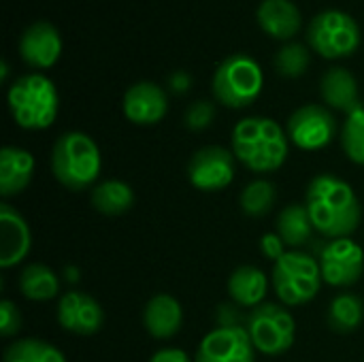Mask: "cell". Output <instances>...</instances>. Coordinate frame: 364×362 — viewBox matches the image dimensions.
Listing matches in <instances>:
<instances>
[{
  "label": "cell",
  "instance_id": "7",
  "mask_svg": "<svg viewBox=\"0 0 364 362\" xmlns=\"http://www.w3.org/2000/svg\"><path fill=\"white\" fill-rule=\"evenodd\" d=\"M245 331L256 352L264 356H282L294 346L296 322L286 307L277 303H262L247 314Z\"/></svg>",
  "mask_w": 364,
  "mask_h": 362
},
{
  "label": "cell",
  "instance_id": "2",
  "mask_svg": "<svg viewBox=\"0 0 364 362\" xmlns=\"http://www.w3.org/2000/svg\"><path fill=\"white\" fill-rule=\"evenodd\" d=\"M288 149V132L269 117H245L232 130V154L254 173L277 171L286 162Z\"/></svg>",
  "mask_w": 364,
  "mask_h": 362
},
{
  "label": "cell",
  "instance_id": "9",
  "mask_svg": "<svg viewBox=\"0 0 364 362\" xmlns=\"http://www.w3.org/2000/svg\"><path fill=\"white\" fill-rule=\"evenodd\" d=\"M286 132L296 147L305 151H318L333 143L339 132V124L326 107L305 105L288 117Z\"/></svg>",
  "mask_w": 364,
  "mask_h": 362
},
{
  "label": "cell",
  "instance_id": "17",
  "mask_svg": "<svg viewBox=\"0 0 364 362\" xmlns=\"http://www.w3.org/2000/svg\"><path fill=\"white\" fill-rule=\"evenodd\" d=\"M34 177V156L28 149L6 145L0 149V196L21 194Z\"/></svg>",
  "mask_w": 364,
  "mask_h": 362
},
{
  "label": "cell",
  "instance_id": "34",
  "mask_svg": "<svg viewBox=\"0 0 364 362\" xmlns=\"http://www.w3.org/2000/svg\"><path fill=\"white\" fill-rule=\"evenodd\" d=\"M168 85H171V90L173 92H177V94H181V92H186V90H190V85H192V77L188 75V73H173L171 77H168Z\"/></svg>",
  "mask_w": 364,
  "mask_h": 362
},
{
  "label": "cell",
  "instance_id": "8",
  "mask_svg": "<svg viewBox=\"0 0 364 362\" xmlns=\"http://www.w3.org/2000/svg\"><path fill=\"white\" fill-rule=\"evenodd\" d=\"M307 41L320 55L335 60L350 55L358 49L360 28L352 15L337 9H328L311 19Z\"/></svg>",
  "mask_w": 364,
  "mask_h": 362
},
{
  "label": "cell",
  "instance_id": "31",
  "mask_svg": "<svg viewBox=\"0 0 364 362\" xmlns=\"http://www.w3.org/2000/svg\"><path fill=\"white\" fill-rule=\"evenodd\" d=\"M21 329V314L17 305L9 299L0 301V335L2 337H15Z\"/></svg>",
  "mask_w": 364,
  "mask_h": 362
},
{
  "label": "cell",
  "instance_id": "25",
  "mask_svg": "<svg viewBox=\"0 0 364 362\" xmlns=\"http://www.w3.org/2000/svg\"><path fill=\"white\" fill-rule=\"evenodd\" d=\"M364 318L363 301L356 294H337L328 307V326L335 333H352L360 326Z\"/></svg>",
  "mask_w": 364,
  "mask_h": 362
},
{
  "label": "cell",
  "instance_id": "18",
  "mask_svg": "<svg viewBox=\"0 0 364 362\" xmlns=\"http://www.w3.org/2000/svg\"><path fill=\"white\" fill-rule=\"evenodd\" d=\"M143 324L154 339H171L181 331L183 309L171 294H156L143 309Z\"/></svg>",
  "mask_w": 364,
  "mask_h": 362
},
{
  "label": "cell",
  "instance_id": "20",
  "mask_svg": "<svg viewBox=\"0 0 364 362\" xmlns=\"http://www.w3.org/2000/svg\"><path fill=\"white\" fill-rule=\"evenodd\" d=\"M269 292V277L262 269L243 265L232 271L228 277V294L235 305L254 309L264 303V297Z\"/></svg>",
  "mask_w": 364,
  "mask_h": 362
},
{
  "label": "cell",
  "instance_id": "13",
  "mask_svg": "<svg viewBox=\"0 0 364 362\" xmlns=\"http://www.w3.org/2000/svg\"><path fill=\"white\" fill-rule=\"evenodd\" d=\"M58 324L75 335H94L105 324L102 305L87 292L70 290L58 303Z\"/></svg>",
  "mask_w": 364,
  "mask_h": 362
},
{
  "label": "cell",
  "instance_id": "29",
  "mask_svg": "<svg viewBox=\"0 0 364 362\" xmlns=\"http://www.w3.org/2000/svg\"><path fill=\"white\" fill-rule=\"evenodd\" d=\"M309 66V51L303 43H290L284 45L275 55V68L284 77H301Z\"/></svg>",
  "mask_w": 364,
  "mask_h": 362
},
{
  "label": "cell",
  "instance_id": "5",
  "mask_svg": "<svg viewBox=\"0 0 364 362\" xmlns=\"http://www.w3.org/2000/svg\"><path fill=\"white\" fill-rule=\"evenodd\" d=\"M320 262L305 252L288 250L277 262H273L271 284L279 301L288 307H301L314 301L322 288Z\"/></svg>",
  "mask_w": 364,
  "mask_h": 362
},
{
  "label": "cell",
  "instance_id": "32",
  "mask_svg": "<svg viewBox=\"0 0 364 362\" xmlns=\"http://www.w3.org/2000/svg\"><path fill=\"white\" fill-rule=\"evenodd\" d=\"M288 245L284 243V239L277 235V233H267V235H262V239H260V250H262V254L269 258V260H273V262H277L282 256H286V250Z\"/></svg>",
  "mask_w": 364,
  "mask_h": 362
},
{
  "label": "cell",
  "instance_id": "27",
  "mask_svg": "<svg viewBox=\"0 0 364 362\" xmlns=\"http://www.w3.org/2000/svg\"><path fill=\"white\" fill-rule=\"evenodd\" d=\"M2 362H66V358L43 339H19L4 350Z\"/></svg>",
  "mask_w": 364,
  "mask_h": 362
},
{
  "label": "cell",
  "instance_id": "23",
  "mask_svg": "<svg viewBox=\"0 0 364 362\" xmlns=\"http://www.w3.org/2000/svg\"><path fill=\"white\" fill-rule=\"evenodd\" d=\"M314 222L307 211V205L292 203L282 209L277 218V235L288 247H303L314 235Z\"/></svg>",
  "mask_w": 364,
  "mask_h": 362
},
{
  "label": "cell",
  "instance_id": "33",
  "mask_svg": "<svg viewBox=\"0 0 364 362\" xmlns=\"http://www.w3.org/2000/svg\"><path fill=\"white\" fill-rule=\"evenodd\" d=\"M149 362H194V358L179 348H162L149 358Z\"/></svg>",
  "mask_w": 364,
  "mask_h": 362
},
{
  "label": "cell",
  "instance_id": "10",
  "mask_svg": "<svg viewBox=\"0 0 364 362\" xmlns=\"http://www.w3.org/2000/svg\"><path fill=\"white\" fill-rule=\"evenodd\" d=\"M237 158L220 145L200 147L188 162V179L200 192H220L235 181Z\"/></svg>",
  "mask_w": 364,
  "mask_h": 362
},
{
  "label": "cell",
  "instance_id": "24",
  "mask_svg": "<svg viewBox=\"0 0 364 362\" xmlns=\"http://www.w3.org/2000/svg\"><path fill=\"white\" fill-rule=\"evenodd\" d=\"M19 292L28 301H51L60 292V280L47 265L32 262L19 275Z\"/></svg>",
  "mask_w": 364,
  "mask_h": 362
},
{
  "label": "cell",
  "instance_id": "16",
  "mask_svg": "<svg viewBox=\"0 0 364 362\" xmlns=\"http://www.w3.org/2000/svg\"><path fill=\"white\" fill-rule=\"evenodd\" d=\"M32 247V235L21 218L9 203L0 205V267L11 269L19 265Z\"/></svg>",
  "mask_w": 364,
  "mask_h": 362
},
{
  "label": "cell",
  "instance_id": "1",
  "mask_svg": "<svg viewBox=\"0 0 364 362\" xmlns=\"http://www.w3.org/2000/svg\"><path fill=\"white\" fill-rule=\"evenodd\" d=\"M305 205L314 228L328 239H343L360 226V201L352 186L337 175L322 173L311 179Z\"/></svg>",
  "mask_w": 364,
  "mask_h": 362
},
{
  "label": "cell",
  "instance_id": "30",
  "mask_svg": "<svg viewBox=\"0 0 364 362\" xmlns=\"http://www.w3.org/2000/svg\"><path fill=\"white\" fill-rule=\"evenodd\" d=\"M213 117H215V107L211 102H207V100H196V102H192L188 107L183 122H186V126L190 130L200 132V130H205V128L211 126Z\"/></svg>",
  "mask_w": 364,
  "mask_h": 362
},
{
  "label": "cell",
  "instance_id": "4",
  "mask_svg": "<svg viewBox=\"0 0 364 362\" xmlns=\"http://www.w3.org/2000/svg\"><path fill=\"white\" fill-rule=\"evenodd\" d=\"M60 107L58 90L45 75L32 73L15 79L9 87V109L17 126L45 130L55 122Z\"/></svg>",
  "mask_w": 364,
  "mask_h": 362
},
{
  "label": "cell",
  "instance_id": "15",
  "mask_svg": "<svg viewBox=\"0 0 364 362\" xmlns=\"http://www.w3.org/2000/svg\"><path fill=\"white\" fill-rule=\"evenodd\" d=\"M19 53L26 64L34 68H49L62 53V38L53 23L34 21L28 26L19 41Z\"/></svg>",
  "mask_w": 364,
  "mask_h": 362
},
{
  "label": "cell",
  "instance_id": "28",
  "mask_svg": "<svg viewBox=\"0 0 364 362\" xmlns=\"http://www.w3.org/2000/svg\"><path fill=\"white\" fill-rule=\"evenodd\" d=\"M341 147L354 164L364 166V107L348 115L341 128Z\"/></svg>",
  "mask_w": 364,
  "mask_h": 362
},
{
  "label": "cell",
  "instance_id": "14",
  "mask_svg": "<svg viewBox=\"0 0 364 362\" xmlns=\"http://www.w3.org/2000/svg\"><path fill=\"white\" fill-rule=\"evenodd\" d=\"M168 111V96L166 92L151 83L139 81L124 94V115L139 126L158 124Z\"/></svg>",
  "mask_w": 364,
  "mask_h": 362
},
{
  "label": "cell",
  "instance_id": "6",
  "mask_svg": "<svg viewBox=\"0 0 364 362\" xmlns=\"http://www.w3.org/2000/svg\"><path fill=\"white\" fill-rule=\"evenodd\" d=\"M264 75L260 64L243 53L226 58L213 75L215 98L230 109L250 107L262 92Z\"/></svg>",
  "mask_w": 364,
  "mask_h": 362
},
{
  "label": "cell",
  "instance_id": "21",
  "mask_svg": "<svg viewBox=\"0 0 364 362\" xmlns=\"http://www.w3.org/2000/svg\"><path fill=\"white\" fill-rule=\"evenodd\" d=\"M260 28L275 38H290L301 30V11L290 0H262L258 6Z\"/></svg>",
  "mask_w": 364,
  "mask_h": 362
},
{
  "label": "cell",
  "instance_id": "26",
  "mask_svg": "<svg viewBox=\"0 0 364 362\" xmlns=\"http://www.w3.org/2000/svg\"><path fill=\"white\" fill-rule=\"evenodd\" d=\"M275 201H277L275 183H271L269 179L250 181L239 196V205L243 213L250 218H264L267 213H271Z\"/></svg>",
  "mask_w": 364,
  "mask_h": 362
},
{
  "label": "cell",
  "instance_id": "22",
  "mask_svg": "<svg viewBox=\"0 0 364 362\" xmlns=\"http://www.w3.org/2000/svg\"><path fill=\"white\" fill-rule=\"evenodd\" d=\"M134 205V190L119 179H107L94 186L92 207L102 215H122Z\"/></svg>",
  "mask_w": 364,
  "mask_h": 362
},
{
  "label": "cell",
  "instance_id": "3",
  "mask_svg": "<svg viewBox=\"0 0 364 362\" xmlns=\"http://www.w3.org/2000/svg\"><path fill=\"white\" fill-rule=\"evenodd\" d=\"M53 177L70 192H81L96 183L102 171L98 145L85 132H64L51 149Z\"/></svg>",
  "mask_w": 364,
  "mask_h": 362
},
{
  "label": "cell",
  "instance_id": "12",
  "mask_svg": "<svg viewBox=\"0 0 364 362\" xmlns=\"http://www.w3.org/2000/svg\"><path fill=\"white\" fill-rule=\"evenodd\" d=\"M194 362H256V348L245 326H220L203 337Z\"/></svg>",
  "mask_w": 364,
  "mask_h": 362
},
{
  "label": "cell",
  "instance_id": "11",
  "mask_svg": "<svg viewBox=\"0 0 364 362\" xmlns=\"http://www.w3.org/2000/svg\"><path fill=\"white\" fill-rule=\"evenodd\" d=\"M320 271L322 280L335 288L354 286L364 273L363 247L350 237L331 239L320 252Z\"/></svg>",
  "mask_w": 364,
  "mask_h": 362
},
{
  "label": "cell",
  "instance_id": "19",
  "mask_svg": "<svg viewBox=\"0 0 364 362\" xmlns=\"http://www.w3.org/2000/svg\"><path fill=\"white\" fill-rule=\"evenodd\" d=\"M320 90H322V98L328 107L346 111L348 115L363 107L356 77L348 68L333 66L331 70H326V75L322 77Z\"/></svg>",
  "mask_w": 364,
  "mask_h": 362
}]
</instances>
